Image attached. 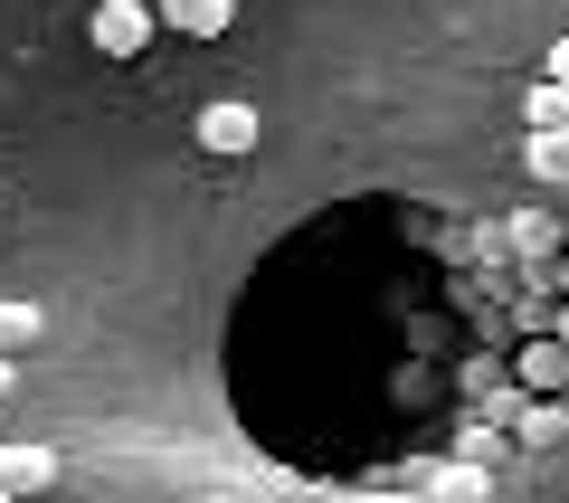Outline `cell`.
<instances>
[{
	"instance_id": "1",
	"label": "cell",
	"mask_w": 569,
	"mask_h": 503,
	"mask_svg": "<svg viewBox=\"0 0 569 503\" xmlns=\"http://www.w3.org/2000/svg\"><path fill=\"white\" fill-rule=\"evenodd\" d=\"M86 39H96V58H142V48L162 39V10L152 0H96Z\"/></svg>"
},
{
	"instance_id": "2",
	"label": "cell",
	"mask_w": 569,
	"mask_h": 503,
	"mask_svg": "<svg viewBox=\"0 0 569 503\" xmlns=\"http://www.w3.org/2000/svg\"><path fill=\"white\" fill-rule=\"evenodd\" d=\"M257 134H266V124H257V105H238V96H219V105H200V142H209V152H219V161H238V152H257Z\"/></svg>"
},
{
	"instance_id": "3",
	"label": "cell",
	"mask_w": 569,
	"mask_h": 503,
	"mask_svg": "<svg viewBox=\"0 0 569 503\" xmlns=\"http://www.w3.org/2000/svg\"><path fill=\"white\" fill-rule=\"evenodd\" d=\"M67 465H58V446H0V494H48V484H58Z\"/></svg>"
},
{
	"instance_id": "4",
	"label": "cell",
	"mask_w": 569,
	"mask_h": 503,
	"mask_svg": "<svg viewBox=\"0 0 569 503\" xmlns=\"http://www.w3.org/2000/svg\"><path fill=\"white\" fill-rule=\"evenodd\" d=\"M522 389H531V400H560V389H569V343H560V333L522 343Z\"/></svg>"
},
{
	"instance_id": "5",
	"label": "cell",
	"mask_w": 569,
	"mask_h": 503,
	"mask_svg": "<svg viewBox=\"0 0 569 503\" xmlns=\"http://www.w3.org/2000/svg\"><path fill=\"white\" fill-rule=\"evenodd\" d=\"M162 10V29H181V39H219L228 20H238V0H152Z\"/></svg>"
},
{
	"instance_id": "6",
	"label": "cell",
	"mask_w": 569,
	"mask_h": 503,
	"mask_svg": "<svg viewBox=\"0 0 569 503\" xmlns=\"http://www.w3.org/2000/svg\"><path fill=\"white\" fill-rule=\"evenodd\" d=\"M427 494H437V503H493V475H485V456H447Z\"/></svg>"
},
{
	"instance_id": "7",
	"label": "cell",
	"mask_w": 569,
	"mask_h": 503,
	"mask_svg": "<svg viewBox=\"0 0 569 503\" xmlns=\"http://www.w3.org/2000/svg\"><path fill=\"white\" fill-rule=\"evenodd\" d=\"M569 124V86L560 77H531L522 86V134H560Z\"/></svg>"
},
{
	"instance_id": "8",
	"label": "cell",
	"mask_w": 569,
	"mask_h": 503,
	"mask_svg": "<svg viewBox=\"0 0 569 503\" xmlns=\"http://www.w3.org/2000/svg\"><path fill=\"white\" fill-rule=\"evenodd\" d=\"M503 238L522 247V266H541V257H560V219H550V209H522V219H512Z\"/></svg>"
},
{
	"instance_id": "9",
	"label": "cell",
	"mask_w": 569,
	"mask_h": 503,
	"mask_svg": "<svg viewBox=\"0 0 569 503\" xmlns=\"http://www.w3.org/2000/svg\"><path fill=\"white\" fill-rule=\"evenodd\" d=\"M522 161H531V181L569 190V124H560V134H531V142H522Z\"/></svg>"
},
{
	"instance_id": "10",
	"label": "cell",
	"mask_w": 569,
	"mask_h": 503,
	"mask_svg": "<svg viewBox=\"0 0 569 503\" xmlns=\"http://www.w3.org/2000/svg\"><path fill=\"white\" fill-rule=\"evenodd\" d=\"M39 333H48V314H39V304L0 295V352H29V343H39Z\"/></svg>"
},
{
	"instance_id": "11",
	"label": "cell",
	"mask_w": 569,
	"mask_h": 503,
	"mask_svg": "<svg viewBox=\"0 0 569 503\" xmlns=\"http://www.w3.org/2000/svg\"><path fill=\"white\" fill-rule=\"evenodd\" d=\"M560 437H569L560 400H531V408H522V446H560Z\"/></svg>"
},
{
	"instance_id": "12",
	"label": "cell",
	"mask_w": 569,
	"mask_h": 503,
	"mask_svg": "<svg viewBox=\"0 0 569 503\" xmlns=\"http://www.w3.org/2000/svg\"><path fill=\"white\" fill-rule=\"evenodd\" d=\"M541 67H550V77H560V86H569V39H560V48H550V58H541Z\"/></svg>"
},
{
	"instance_id": "13",
	"label": "cell",
	"mask_w": 569,
	"mask_h": 503,
	"mask_svg": "<svg viewBox=\"0 0 569 503\" xmlns=\"http://www.w3.org/2000/svg\"><path fill=\"white\" fill-rule=\"evenodd\" d=\"M10 389H20V371H10V352H0V400H10Z\"/></svg>"
},
{
	"instance_id": "14",
	"label": "cell",
	"mask_w": 569,
	"mask_h": 503,
	"mask_svg": "<svg viewBox=\"0 0 569 503\" xmlns=\"http://www.w3.org/2000/svg\"><path fill=\"white\" fill-rule=\"evenodd\" d=\"M550 333H560V343H569V295H560V314H550Z\"/></svg>"
},
{
	"instance_id": "15",
	"label": "cell",
	"mask_w": 569,
	"mask_h": 503,
	"mask_svg": "<svg viewBox=\"0 0 569 503\" xmlns=\"http://www.w3.org/2000/svg\"><path fill=\"white\" fill-rule=\"evenodd\" d=\"M560 295H569V257H560Z\"/></svg>"
},
{
	"instance_id": "16",
	"label": "cell",
	"mask_w": 569,
	"mask_h": 503,
	"mask_svg": "<svg viewBox=\"0 0 569 503\" xmlns=\"http://www.w3.org/2000/svg\"><path fill=\"white\" fill-rule=\"evenodd\" d=\"M0 503H20V494H0Z\"/></svg>"
}]
</instances>
